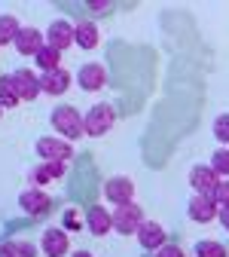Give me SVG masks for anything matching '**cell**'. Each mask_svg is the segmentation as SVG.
<instances>
[{"mask_svg":"<svg viewBox=\"0 0 229 257\" xmlns=\"http://www.w3.org/2000/svg\"><path fill=\"white\" fill-rule=\"evenodd\" d=\"M49 125L55 128V135L58 138H64V141H77V138H83L86 135V128H83V116H80V110L77 107H71V104H58L52 113H49Z\"/></svg>","mask_w":229,"mask_h":257,"instance_id":"1","label":"cell"},{"mask_svg":"<svg viewBox=\"0 0 229 257\" xmlns=\"http://www.w3.org/2000/svg\"><path fill=\"white\" fill-rule=\"evenodd\" d=\"M113 125H116V107L107 104V101L95 104V107L83 116V128H86L89 138H101V135H107Z\"/></svg>","mask_w":229,"mask_h":257,"instance_id":"2","label":"cell"},{"mask_svg":"<svg viewBox=\"0 0 229 257\" xmlns=\"http://www.w3.org/2000/svg\"><path fill=\"white\" fill-rule=\"evenodd\" d=\"M34 150L43 156V163H71L74 159V144L58 135H43L34 141Z\"/></svg>","mask_w":229,"mask_h":257,"instance_id":"3","label":"cell"},{"mask_svg":"<svg viewBox=\"0 0 229 257\" xmlns=\"http://www.w3.org/2000/svg\"><path fill=\"white\" fill-rule=\"evenodd\" d=\"M144 227V211L138 202H128V205H119L113 211V230L119 236H138V230Z\"/></svg>","mask_w":229,"mask_h":257,"instance_id":"4","label":"cell"},{"mask_svg":"<svg viewBox=\"0 0 229 257\" xmlns=\"http://www.w3.org/2000/svg\"><path fill=\"white\" fill-rule=\"evenodd\" d=\"M77 43V25H71L68 19H55L46 28V46L58 49V52H68Z\"/></svg>","mask_w":229,"mask_h":257,"instance_id":"5","label":"cell"},{"mask_svg":"<svg viewBox=\"0 0 229 257\" xmlns=\"http://www.w3.org/2000/svg\"><path fill=\"white\" fill-rule=\"evenodd\" d=\"M104 199L110 202V205H128V202H135V184L128 181L125 175H113V178H107L104 181Z\"/></svg>","mask_w":229,"mask_h":257,"instance_id":"6","label":"cell"},{"mask_svg":"<svg viewBox=\"0 0 229 257\" xmlns=\"http://www.w3.org/2000/svg\"><path fill=\"white\" fill-rule=\"evenodd\" d=\"M19 208L25 214H31V217H43L52 208V196H49L46 190H40V187H31V190H25L22 196H19Z\"/></svg>","mask_w":229,"mask_h":257,"instance_id":"7","label":"cell"},{"mask_svg":"<svg viewBox=\"0 0 229 257\" xmlns=\"http://www.w3.org/2000/svg\"><path fill=\"white\" fill-rule=\"evenodd\" d=\"M220 181H223V178H220L211 166H205V163H199V166L189 169V187H192L195 193H202V196H214L217 187H220Z\"/></svg>","mask_w":229,"mask_h":257,"instance_id":"8","label":"cell"},{"mask_svg":"<svg viewBox=\"0 0 229 257\" xmlns=\"http://www.w3.org/2000/svg\"><path fill=\"white\" fill-rule=\"evenodd\" d=\"M77 86L83 92H101L107 86V68H104V64H98V61L83 64V68L77 71Z\"/></svg>","mask_w":229,"mask_h":257,"instance_id":"9","label":"cell"},{"mask_svg":"<svg viewBox=\"0 0 229 257\" xmlns=\"http://www.w3.org/2000/svg\"><path fill=\"white\" fill-rule=\"evenodd\" d=\"M186 214L195 223H211L220 214V205H217L214 196H202V193H195V196L189 199V205H186Z\"/></svg>","mask_w":229,"mask_h":257,"instance_id":"10","label":"cell"},{"mask_svg":"<svg viewBox=\"0 0 229 257\" xmlns=\"http://www.w3.org/2000/svg\"><path fill=\"white\" fill-rule=\"evenodd\" d=\"M13 46H16L19 55H34V58H37V52L46 46L43 31H40V28H31V25H22V31H19V37H16Z\"/></svg>","mask_w":229,"mask_h":257,"instance_id":"11","label":"cell"},{"mask_svg":"<svg viewBox=\"0 0 229 257\" xmlns=\"http://www.w3.org/2000/svg\"><path fill=\"white\" fill-rule=\"evenodd\" d=\"M40 248H43V257H64V254H68V248H71V239H68V233H64V230L49 227L40 236Z\"/></svg>","mask_w":229,"mask_h":257,"instance_id":"12","label":"cell"},{"mask_svg":"<svg viewBox=\"0 0 229 257\" xmlns=\"http://www.w3.org/2000/svg\"><path fill=\"white\" fill-rule=\"evenodd\" d=\"M138 242H141L144 251L156 254L159 248L168 245V242H165V227H162V223H156V220H144V227L138 230Z\"/></svg>","mask_w":229,"mask_h":257,"instance_id":"13","label":"cell"},{"mask_svg":"<svg viewBox=\"0 0 229 257\" xmlns=\"http://www.w3.org/2000/svg\"><path fill=\"white\" fill-rule=\"evenodd\" d=\"M86 230L92 236H107L113 230V214L104 208V205H92L86 211Z\"/></svg>","mask_w":229,"mask_h":257,"instance_id":"14","label":"cell"},{"mask_svg":"<svg viewBox=\"0 0 229 257\" xmlns=\"http://www.w3.org/2000/svg\"><path fill=\"white\" fill-rule=\"evenodd\" d=\"M13 80H16V89H19V95H22V101H34L37 95L43 92L40 77H37L34 71H28V68H22L19 74H13Z\"/></svg>","mask_w":229,"mask_h":257,"instance_id":"15","label":"cell"},{"mask_svg":"<svg viewBox=\"0 0 229 257\" xmlns=\"http://www.w3.org/2000/svg\"><path fill=\"white\" fill-rule=\"evenodd\" d=\"M40 86H43V95H64V92H68V86H71V74L64 71V68L49 71V74L40 77Z\"/></svg>","mask_w":229,"mask_h":257,"instance_id":"16","label":"cell"},{"mask_svg":"<svg viewBox=\"0 0 229 257\" xmlns=\"http://www.w3.org/2000/svg\"><path fill=\"white\" fill-rule=\"evenodd\" d=\"M64 166H68V163H40V166L31 169V181H34V184L43 190V184L58 181V178L64 175Z\"/></svg>","mask_w":229,"mask_h":257,"instance_id":"17","label":"cell"},{"mask_svg":"<svg viewBox=\"0 0 229 257\" xmlns=\"http://www.w3.org/2000/svg\"><path fill=\"white\" fill-rule=\"evenodd\" d=\"M98 40H101V34H98V25L95 22H89V19L77 22V46L80 49H95Z\"/></svg>","mask_w":229,"mask_h":257,"instance_id":"18","label":"cell"},{"mask_svg":"<svg viewBox=\"0 0 229 257\" xmlns=\"http://www.w3.org/2000/svg\"><path fill=\"white\" fill-rule=\"evenodd\" d=\"M0 257H37V248L25 239H10L0 242Z\"/></svg>","mask_w":229,"mask_h":257,"instance_id":"19","label":"cell"},{"mask_svg":"<svg viewBox=\"0 0 229 257\" xmlns=\"http://www.w3.org/2000/svg\"><path fill=\"white\" fill-rule=\"evenodd\" d=\"M0 104H4V107H19V104H22V95H19V89H16L13 74L0 77Z\"/></svg>","mask_w":229,"mask_h":257,"instance_id":"20","label":"cell"},{"mask_svg":"<svg viewBox=\"0 0 229 257\" xmlns=\"http://www.w3.org/2000/svg\"><path fill=\"white\" fill-rule=\"evenodd\" d=\"M19 31H22V25H19V19H16V16H10V13H0V46L16 43Z\"/></svg>","mask_w":229,"mask_h":257,"instance_id":"21","label":"cell"},{"mask_svg":"<svg viewBox=\"0 0 229 257\" xmlns=\"http://www.w3.org/2000/svg\"><path fill=\"white\" fill-rule=\"evenodd\" d=\"M34 61H37V68H40L43 74H49V71H58V68H61V52L52 49V46H43Z\"/></svg>","mask_w":229,"mask_h":257,"instance_id":"22","label":"cell"},{"mask_svg":"<svg viewBox=\"0 0 229 257\" xmlns=\"http://www.w3.org/2000/svg\"><path fill=\"white\" fill-rule=\"evenodd\" d=\"M195 257H229V248L223 242H214V239H202L195 245Z\"/></svg>","mask_w":229,"mask_h":257,"instance_id":"23","label":"cell"},{"mask_svg":"<svg viewBox=\"0 0 229 257\" xmlns=\"http://www.w3.org/2000/svg\"><path fill=\"white\" fill-rule=\"evenodd\" d=\"M208 166H211V169H214V172H217L223 181H226V178H229V150H226V147L214 150V153H211V163H208Z\"/></svg>","mask_w":229,"mask_h":257,"instance_id":"24","label":"cell"},{"mask_svg":"<svg viewBox=\"0 0 229 257\" xmlns=\"http://www.w3.org/2000/svg\"><path fill=\"white\" fill-rule=\"evenodd\" d=\"M61 227H64V233H74V230H83V227H86V220L80 217L77 208H64V214H61Z\"/></svg>","mask_w":229,"mask_h":257,"instance_id":"25","label":"cell"},{"mask_svg":"<svg viewBox=\"0 0 229 257\" xmlns=\"http://www.w3.org/2000/svg\"><path fill=\"white\" fill-rule=\"evenodd\" d=\"M214 138L220 144H229V113H220L214 119Z\"/></svg>","mask_w":229,"mask_h":257,"instance_id":"26","label":"cell"},{"mask_svg":"<svg viewBox=\"0 0 229 257\" xmlns=\"http://www.w3.org/2000/svg\"><path fill=\"white\" fill-rule=\"evenodd\" d=\"M214 199H217L220 208H229V178L220 181V187H217V193H214Z\"/></svg>","mask_w":229,"mask_h":257,"instance_id":"27","label":"cell"},{"mask_svg":"<svg viewBox=\"0 0 229 257\" xmlns=\"http://www.w3.org/2000/svg\"><path fill=\"white\" fill-rule=\"evenodd\" d=\"M153 257H186V254H183L180 245H165V248H159Z\"/></svg>","mask_w":229,"mask_h":257,"instance_id":"28","label":"cell"},{"mask_svg":"<svg viewBox=\"0 0 229 257\" xmlns=\"http://www.w3.org/2000/svg\"><path fill=\"white\" fill-rule=\"evenodd\" d=\"M89 10H95V13H107V10H110V0H89Z\"/></svg>","mask_w":229,"mask_h":257,"instance_id":"29","label":"cell"},{"mask_svg":"<svg viewBox=\"0 0 229 257\" xmlns=\"http://www.w3.org/2000/svg\"><path fill=\"white\" fill-rule=\"evenodd\" d=\"M217 217H220V223H223V230L229 233V208H220V214H217Z\"/></svg>","mask_w":229,"mask_h":257,"instance_id":"30","label":"cell"},{"mask_svg":"<svg viewBox=\"0 0 229 257\" xmlns=\"http://www.w3.org/2000/svg\"><path fill=\"white\" fill-rule=\"evenodd\" d=\"M71 257H95V254H92V251H83V248H80V251H74Z\"/></svg>","mask_w":229,"mask_h":257,"instance_id":"31","label":"cell"},{"mask_svg":"<svg viewBox=\"0 0 229 257\" xmlns=\"http://www.w3.org/2000/svg\"><path fill=\"white\" fill-rule=\"evenodd\" d=\"M0 116H4V104H0Z\"/></svg>","mask_w":229,"mask_h":257,"instance_id":"32","label":"cell"}]
</instances>
